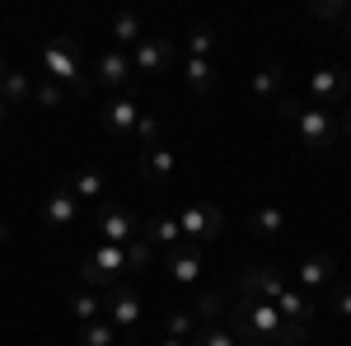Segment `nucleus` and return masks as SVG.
Listing matches in <instances>:
<instances>
[{"label":"nucleus","mask_w":351,"mask_h":346,"mask_svg":"<svg viewBox=\"0 0 351 346\" xmlns=\"http://www.w3.org/2000/svg\"><path fill=\"white\" fill-rule=\"evenodd\" d=\"M276 117H286L309 150H328V145L337 140V117L324 112V108H314V103H300V99H286V94H281V99H276Z\"/></svg>","instance_id":"obj_1"},{"label":"nucleus","mask_w":351,"mask_h":346,"mask_svg":"<svg viewBox=\"0 0 351 346\" xmlns=\"http://www.w3.org/2000/svg\"><path fill=\"white\" fill-rule=\"evenodd\" d=\"M38 66H43V75L52 84H61V89H71V94H89L94 84H89V75L80 71V47H75V38H52L47 47H43V56H38Z\"/></svg>","instance_id":"obj_2"},{"label":"nucleus","mask_w":351,"mask_h":346,"mask_svg":"<svg viewBox=\"0 0 351 346\" xmlns=\"http://www.w3.org/2000/svg\"><path fill=\"white\" fill-rule=\"evenodd\" d=\"M127 276V248H117V243H99V248H89L80 262V281L94 291V286H104L112 291L117 281Z\"/></svg>","instance_id":"obj_3"},{"label":"nucleus","mask_w":351,"mask_h":346,"mask_svg":"<svg viewBox=\"0 0 351 346\" xmlns=\"http://www.w3.org/2000/svg\"><path fill=\"white\" fill-rule=\"evenodd\" d=\"M104 319H108L122 337H136V332H141L145 304H141V295H136L127 281H117L112 291H104Z\"/></svg>","instance_id":"obj_4"},{"label":"nucleus","mask_w":351,"mask_h":346,"mask_svg":"<svg viewBox=\"0 0 351 346\" xmlns=\"http://www.w3.org/2000/svg\"><path fill=\"white\" fill-rule=\"evenodd\" d=\"M178 230H183V239L188 243H216L220 234H225V215H220V206H211V201H188L183 211H178Z\"/></svg>","instance_id":"obj_5"},{"label":"nucleus","mask_w":351,"mask_h":346,"mask_svg":"<svg viewBox=\"0 0 351 346\" xmlns=\"http://www.w3.org/2000/svg\"><path fill=\"white\" fill-rule=\"evenodd\" d=\"M136 234H141V220H136V211L127 201H99V239L127 248Z\"/></svg>","instance_id":"obj_6"},{"label":"nucleus","mask_w":351,"mask_h":346,"mask_svg":"<svg viewBox=\"0 0 351 346\" xmlns=\"http://www.w3.org/2000/svg\"><path fill=\"white\" fill-rule=\"evenodd\" d=\"M309 99H314V108H324V112H342V99L351 94V75L347 71H337V66H319L314 75H309Z\"/></svg>","instance_id":"obj_7"},{"label":"nucleus","mask_w":351,"mask_h":346,"mask_svg":"<svg viewBox=\"0 0 351 346\" xmlns=\"http://www.w3.org/2000/svg\"><path fill=\"white\" fill-rule=\"evenodd\" d=\"M127 56H132V71H136V75H164V71L178 61V47H173L169 38H150V33H145Z\"/></svg>","instance_id":"obj_8"},{"label":"nucleus","mask_w":351,"mask_h":346,"mask_svg":"<svg viewBox=\"0 0 351 346\" xmlns=\"http://www.w3.org/2000/svg\"><path fill=\"white\" fill-rule=\"evenodd\" d=\"M136 117H141V103H136L132 94H112L108 103H104V112H99V127H104V136L122 140V136L136 132Z\"/></svg>","instance_id":"obj_9"},{"label":"nucleus","mask_w":351,"mask_h":346,"mask_svg":"<svg viewBox=\"0 0 351 346\" xmlns=\"http://www.w3.org/2000/svg\"><path fill=\"white\" fill-rule=\"evenodd\" d=\"M132 56L127 52H104L99 56V66H94V75H89V84H99V89H108V94H127V84H132Z\"/></svg>","instance_id":"obj_10"},{"label":"nucleus","mask_w":351,"mask_h":346,"mask_svg":"<svg viewBox=\"0 0 351 346\" xmlns=\"http://www.w3.org/2000/svg\"><path fill=\"white\" fill-rule=\"evenodd\" d=\"M286 291V276L276 271V267H248L239 281H234V295H243V299H276V295Z\"/></svg>","instance_id":"obj_11"},{"label":"nucleus","mask_w":351,"mask_h":346,"mask_svg":"<svg viewBox=\"0 0 351 346\" xmlns=\"http://www.w3.org/2000/svg\"><path fill=\"white\" fill-rule=\"evenodd\" d=\"M164 271H169L173 286H197V281H202V248L183 239L178 248L164 253Z\"/></svg>","instance_id":"obj_12"},{"label":"nucleus","mask_w":351,"mask_h":346,"mask_svg":"<svg viewBox=\"0 0 351 346\" xmlns=\"http://www.w3.org/2000/svg\"><path fill=\"white\" fill-rule=\"evenodd\" d=\"M75 215H80V197L61 178V183L47 192V201H43V225H47V230H66V225H75Z\"/></svg>","instance_id":"obj_13"},{"label":"nucleus","mask_w":351,"mask_h":346,"mask_svg":"<svg viewBox=\"0 0 351 346\" xmlns=\"http://www.w3.org/2000/svg\"><path fill=\"white\" fill-rule=\"evenodd\" d=\"M332 281H337V258H332V253H314V258H304V262H300V286H295V291L324 295Z\"/></svg>","instance_id":"obj_14"},{"label":"nucleus","mask_w":351,"mask_h":346,"mask_svg":"<svg viewBox=\"0 0 351 346\" xmlns=\"http://www.w3.org/2000/svg\"><path fill=\"white\" fill-rule=\"evenodd\" d=\"M136 169H141V178H145V183H169V178H173V169H178V160H173V150L160 140V145H145V150H141Z\"/></svg>","instance_id":"obj_15"},{"label":"nucleus","mask_w":351,"mask_h":346,"mask_svg":"<svg viewBox=\"0 0 351 346\" xmlns=\"http://www.w3.org/2000/svg\"><path fill=\"white\" fill-rule=\"evenodd\" d=\"M66 183H71V192H75L80 201H84V197H89V201H108V173H104V169H94V164L75 169Z\"/></svg>","instance_id":"obj_16"},{"label":"nucleus","mask_w":351,"mask_h":346,"mask_svg":"<svg viewBox=\"0 0 351 346\" xmlns=\"http://www.w3.org/2000/svg\"><path fill=\"white\" fill-rule=\"evenodd\" d=\"M141 234L150 239V248H160V253H169V248H178V243H183L178 215H150V220L141 225Z\"/></svg>","instance_id":"obj_17"},{"label":"nucleus","mask_w":351,"mask_h":346,"mask_svg":"<svg viewBox=\"0 0 351 346\" xmlns=\"http://www.w3.org/2000/svg\"><path fill=\"white\" fill-rule=\"evenodd\" d=\"M271 304H276V314H281L286 323H314V299H309L304 291H295V286H286Z\"/></svg>","instance_id":"obj_18"},{"label":"nucleus","mask_w":351,"mask_h":346,"mask_svg":"<svg viewBox=\"0 0 351 346\" xmlns=\"http://www.w3.org/2000/svg\"><path fill=\"white\" fill-rule=\"evenodd\" d=\"M183 80H188L192 94H211V89L220 84V66H216V61H206V56H188Z\"/></svg>","instance_id":"obj_19"},{"label":"nucleus","mask_w":351,"mask_h":346,"mask_svg":"<svg viewBox=\"0 0 351 346\" xmlns=\"http://www.w3.org/2000/svg\"><path fill=\"white\" fill-rule=\"evenodd\" d=\"M141 38H145V19H141L136 10H122V14H112V42H117V52H132Z\"/></svg>","instance_id":"obj_20"},{"label":"nucleus","mask_w":351,"mask_h":346,"mask_svg":"<svg viewBox=\"0 0 351 346\" xmlns=\"http://www.w3.org/2000/svg\"><path fill=\"white\" fill-rule=\"evenodd\" d=\"M281 84H286V71H281V66H258L253 80H248V89H253V99L276 103V99H281Z\"/></svg>","instance_id":"obj_21"},{"label":"nucleus","mask_w":351,"mask_h":346,"mask_svg":"<svg viewBox=\"0 0 351 346\" xmlns=\"http://www.w3.org/2000/svg\"><path fill=\"white\" fill-rule=\"evenodd\" d=\"M0 103H5V108L33 103V80H28L19 66H10V71H5V80H0Z\"/></svg>","instance_id":"obj_22"},{"label":"nucleus","mask_w":351,"mask_h":346,"mask_svg":"<svg viewBox=\"0 0 351 346\" xmlns=\"http://www.w3.org/2000/svg\"><path fill=\"white\" fill-rule=\"evenodd\" d=\"M66 309H71V319L80 323H94V319H104V295L99 291H89V286H80V291L71 295V304H66Z\"/></svg>","instance_id":"obj_23"},{"label":"nucleus","mask_w":351,"mask_h":346,"mask_svg":"<svg viewBox=\"0 0 351 346\" xmlns=\"http://www.w3.org/2000/svg\"><path fill=\"white\" fill-rule=\"evenodd\" d=\"M197 328H202V319H197L192 309H164V337H173V342H192Z\"/></svg>","instance_id":"obj_24"},{"label":"nucleus","mask_w":351,"mask_h":346,"mask_svg":"<svg viewBox=\"0 0 351 346\" xmlns=\"http://www.w3.org/2000/svg\"><path fill=\"white\" fill-rule=\"evenodd\" d=\"M230 299H234V291H225V286H216V291H202V295H197V309H192V314H197L202 323H216L220 314H230Z\"/></svg>","instance_id":"obj_25"},{"label":"nucleus","mask_w":351,"mask_h":346,"mask_svg":"<svg viewBox=\"0 0 351 346\" xmlns=\"http://www.w3.org/2000/svg\"><path fill=\"white\" fill-rule=\"evenodd\" d=\"M281 225H286V215L276 211V206H258V211L248 215V230H253L258 239H276V234H281Z\"/></svg>","instance_id":"obj_26"},{"label":"nucleus","mask_w":351,"mask_h":346,"mask_svg":"<svg viewBox=\"0 0 351 346\" xmlns=\"http://www.w3.org/2000/svg\"><path fill=\"white\" fill-rule=\"evenodd\" d=\"M75 346H117V328L108 319H94L75 332Z\"/></svg>","instance_id":"obj_27"},{"label":"nucleus","mask_w":351,"mask_h":346,"mask_svg":"<svg viewBox=\"0 0 351 346\" xmlns=\"http://www.w3.org/2000/svg\"><path fill=\"white\" fill-rule=\"evenodd\" d=\"M216 47H220V33L211 24H197L188 33V56H206V61H216Z\"/></svg>","instance_id":"obj_28"},{"label":"nucleus","mask_w":351,"mask_h":346,"mask_svg":"<svg viewBox=\"0 0 351 346\" xmlns=\"http://www.w3.org/2000/svg\"><path fill=\"white\" fill-rule=\"evenodd\" d=\"M150 258H155L150 239H145V234H136V239L127 243V276H141V271L150 267Z\"/></svg>","instance_id":"obj_29"},{"label":"nucleus","mask_w":351,"mask_h":346,"mask_svg":"<svg viewBox=\"0 0 351 346\" xmlns=\"http://www.w3.org/2000/svg\"><path fill=\"white\" fill-rule=\"evenodd\" d=\"M188 346H239V342H234V332H230L225 323H202Z\"/></svg>","instance_id":"obj_30"},{"label":"nucleus","mask_w":351,"mask_h":346,"mask_svg":"<svg viewBox=\"0 0 351 346\" xmlns=\"http://www.w3.org/2000/svg\"><path fill=\"white\" fill-rule=\"evenodd\" d=\"M347 0H309V14H314V19H328V24H342V19H347Z\"/></svg>","instance_id":"obj_31"},{"label":"nucleus","mask_w":351,"mask_h":346,"mask_svg":"<svg viewBox=\"0 0 351 346\" xmlns=\"http://www.w3.org/2000/svg\"><path fill=\"white\" fill-rule=\"evenodd\" d=\"M33 103H38V108H61V103H66V89L52 84V80H38V84H33Z\"/></svg>","instance_id":"obj_32"},{"label":"nucleus","mask_w":351,"mask_h":346,"mask_svg":"<svg viewBox=\"0 0 351 346\" xmlns=\"http://www.w3.org/2000/svg\"><path fill=\"white\" fill-rule=\"evenodd\" d=\"M324 295H328V304H332L337 319H351V286H347V281H332Z\"/></svg>","instance_id":"obj_33"},{"label":"nucleus","mask_w":351,"mask_h":346,"mask_svg":"<svg viewBox=\"0 0 351 346\" xmlns=\"http://www.w3.org/2000/svg\"><path fill=\"white\" fill-rule=\"evenodd\" d=\"M132 136H141V150H145V145H160V117L141 112V117H136V132H132Z\"/></svg>","instance_id":"obj_34"},{"label":"nucleus","mask_w":351,"mask_h":346,"mask_svg":"<svg viewBox=\"0 0 351 346\" xmlns=\"http://www.w3.org/2000/svg\"><path fill=\"white\" fill-rule=\"evenodd\" d=\"M342 136H347V140H351V103L342 108Z\"/></svg>","instance_id":"obj_35"},{"label":"nucleus","mask_w":351,"mask_h":346,"mask_svg":"<svg viewBox=\"0 0 351 346\" xmlns=\"http://www.w3.org/2000/svg\"><path fill=\"white\" fill-rule=\"evenodd\" d=\"M337 28H342V38H347V42H351V10H347V19H342V24H337Z\"/></svg>","instance_id":"obj_36"},{"label":"nucleus","mask_w":351,"mask_h":346,"mask_svg":"<svg viewBox=\"0 0 351 346\" xmlns=\"http://www.w3.org/2000/svg\"><path fill=\"white\" fill-rule=\"evenodd\" d=\"M117 346H145V342H136V337H117Z\"/></svg>","instance_id":"obj_37"},{"label":"nucleus","mask_w":351,"mask_h":346,"mask_svg":"<svg viewBox=\"0 0 351 346\" xmlns=\"http://www.w3.org/2000/svg\"><path fill=\"white\" fill-rule=\"evenodd\" d=\"M160 346H188V342H173V337H164V342Z\"/></svg>","instance_id":"obj_38"},{"label":"nucleus","mask_w":351,"mask_h":346,"mask_svg":"<svg viewBox=\"0 0 351 346\" xmlns=\"http://www.w3.org/2000/svg\"><path fill=\"white\" fill-rule=\"evenodd\" d=\"M5 239H10V230H5V220H0V243H5Z\"/></svg>","instance_id":"obj_39"},{"label":"nucleus","mask_w":351,"mask_h":346,"mask_svg":"<svg viewBox=\"0 0 351 346\" xmlns=\"http://www.w3.org/2000/svg\"><path fill=\"white\" fill-rule=\"evenodd\" d=\"M5 117H10V108H5V103H0V127H5Z\"/></svg>","instance_id":"obj_40"},{"label":"nucleus","mask_w":351,"mask_h":346,"mask_svg":"<svg viewBox=\"0 0 351 346\" xmlns=\"http://www.w3.org/2000/svg\"><path fill=\"white\" fill-rule=\"evenodd\" d=\"M5 71H10V66H5V61H0V80H5Z\"/></svg>","instance_id":"obj_41"}]
</instances>
